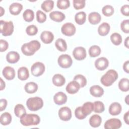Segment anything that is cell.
Masks as SVG:
<instances>
[{
  "mask_svg": "<svg viewBox=\"0 0 129 129\" xmlns=\"http://www.w3.org/2000/svg\"><path fill=\"white\" fill-rule=\"evenodd\" d=\"M128 39H129V37H127L125 40H124V46L127 48H129V46H128Z\"/></svg>",
  "mask_w": 129,
  "mask_h": 129,
  "instance_id": "cell-53",
  "label": "cell"
},
{
  "mask_svg": "<svg viewBox=\"0 0 129 129\" xmlns=\"http://www.w3.org/2000/svg\"><path fill=\"white\" fill-rule=\"evenodd\" d=\"M1 33L4 36L11 35L14 32V25L12 21H5L1 20L0 21Z\"/></svg>",
  "mask_w": 129,
  "mask_h": 129,
  "instance_id": "cell-5",
  "label": "cell"
},
{
  "mask_svg": "<svg viewBox=\"0 0 129 129\" xmlns=\"http://www.w3.org/2000/svg\"><path fill=\"white\" fill-rule=\"evenodd\" d=\"M50 18L53 21L60 22L66 18L65 15L59 11H53L49 14Z\"/></svg>",
  "mask_w": 129,
  "mask_h": 129,
  "instance_id": "cell-19",
  "label": "cell"
},
{
  "mask_svg": "<svg viewBox=\"0 0 129 129\" xmlns=\"http://www.w3.org/2000/svg\"><path fill=\"white\" fill-rule=\"evenodd\" d=\"M6 86V84L5 82L3 81V80L2 79V78H1V89L0 90L2 91L4 89H5Z\"/></svg>",
  "mask_w": 129,
  "mask_h": 129,
  "instance_id": "cell-52",
  "label": "cell"
},
{
  "mask_svg": "<svg viewBox=\"0 0 129 129\" xmlns=\"http://www.w3.org/2000/svg\"><path fill=\"white\" fill-rule=\"evenodd\" d=\"M110 40L113 44L119 45L122 42L121 36L118 33H114L110 36Z\"/></svg>",
  "mask_w": 129,
  "mask_h": 129,
  "instance_id": "cell-38",
  "label": "cell"
},
{
  "mask_svg": "<svg viewBox=\"0 0 129 129\" xmlns=\"http://www.w3.org/2000/svg\"><path fill=\"white\" fill-rule=\"evenodd\" d=\"M110 29V26L109 24L106 22H103L98 27V33L99 35L104 36L109 33Z\"/></svg>",
  "mask_w": 129,
  "mask_h": 129,
  "instance_id": "cell-23",
  "label": "cell"
},
{
  "mask_svg": "<svg viewBox=\"0 0 129 129\" xmlns=\"http://www.w3.org/2000/svg\"><path fill=\"white\" fill-rule=\"evenodd\" d=\"M120 28L124 33L127 34L129 33V21L128 19L122 21L120 24Z\"/></svg>",
  "mask_w": 129,
  "mask_h": 129,
  "instance_id": "cell-45",
  "label": "cell"
},
{
  "mask_svg": "<svg viewBox=\"0 0 129 129\" xmlns=\"http://www.w3.org/2000/svg\"><path fill=\"white\" fill-rule=\"evenodd\" d=\"M0 43H1V44H0L1 52H4V51H5L6 50H7L9 47V44H8V42L5 40L1 39Z\"/></svg>",
  "mask_w": 129,
  "mask_h": 129,
  "instance_id": "cell-47",
  "label": "cell"
},
{
  "mask_svg": "<svg viewBox=\"0 0 129 129\" xmlns=\"http://www.w3.org/2000/svg\"><path fill=\"white\" fill-rule=\"evenodd\" d=\"M26 105L30 110L37 111L43 106V101L41 98L39 97H31L27 99Z\"/></svg>",
  "mask_w": 129,
  "mask_h": 129,
  "instance_id": "cell-4",
  "label": "cell"
},
{
  "mask_svg": "<svg viewBox=\"0 0 129 129\" xmlns=\"http://www.w3.org/2000/svg\"><path fill=\"white\" fill-rule=\"evenodd\" d=\"M101 52V48L98 45H92L90 47L89 49V54L90 56L91 57H95L99 56Z\"/></svg>",
  "mask_w": 129,
  "mask_h": 129,
  "instance_id": "cell-32",
  "label": "cell"
},
{
  "mask_svg": "<svg viewBox=\"0 0 129 129\" xmlns=\"http://www.w3.org/2000/svg\"><path fill=\"white\" fill-rule=\"evenodd\" d=\"M123 69L124 72L126 73H129V61L127 60L124 62L123 65Z\"/></svg>",
  "mask_w": 129,
  "mask_h": 129,
  "instance_id": "cell-50",
  "label": "cell"
},
{
  "mask_svg": "<svg viewBox=\"0 0 129 129\" xmlns=\"http://www.w3.org/2000/svg\"><path fill=\"white\" fill-rule=\"evenodd\" d=\"M2 73L4 77L8 80H13L15 77V71L14 69L10 66L5 67L3 70Z\"/></svg>",
  "mask_w": 129,
  "mask_h": 129,
  "instance_id": "cell-16",
  "label": "cell"
},
{
  "mask_svg": "<svg viewBox=\"0 0 129 129\" xmlns=\"http://www.w3.org/2000/svg\"><path fill=\"white\" fill-rule=\"evenodd\" d=\"M54 7V2L51 0H46L44 1L41 4V9L45 12H49Z\"/></svg>",
  "mask_w": 129,
  "mask_h": 129,
  "instance_id": "cell-33",
  "label": "cell"
},
{
  "mask_svg": "<svg viewBox=\"0 0 129 129\" xmlns=\"http://www.w3.org/2000/svg\"><path fill=\"white\" fill-rule=\"evenodd\" d=\"M73 55L74 58L77 60H82L86 57V50L83 47H77L74 49Z\"/></svg>",
  "mask_w": 129,
  "mask_h": 129,
  "instance_id": "cell-11",
  "label": "cell"
},
{
  "mask_svg": "<svg viewBox=\"0 0 129 129\" xmlns=\"http://www.w3.org/2000/svg\"><path fill=\"white\" fill-rule=\"evenodd\" d=\"M128 117H129V111H127L123 116V119L125 121V122L127 124H129V119H128Z\"/></svg>",
  "mask_w": 129,
  "mask_h": 129,
  "instance_id": "cell-51",
  "label": "cell"
},
{
  "mask_svg": "<svg viewBox=\"0 0 129 129\" xmlns=\"http://www.w3.org/2000/svg\"><path fill=\"white\" fill-rule=\"evenodd\" d=\"M93 111L95 113H100L104 111L105 106L103 102L100 101H97L93 103Z\"/></svg>",
  "mask_w": 129,
  "mask_h": 129,
  "instance_id": "cell-37",
  "label": "cell"
},
{
  "mask_svg": "<svg viewBox=\"0 0 129 129\" xmlns=\"http://www.w3.org/2000/svg\"><path fill=\"white\" fill-rule=\"evenodd\" d=\"M14 112L17 117L20 118L22 115L26 113V110L22 104H18L14 108Z\"/></svg>",
  "mask_w": 129,
  "mask_h": 129,
  "instance_id": "cell-35",
  "label": "cell"
},
{
  "mask_svg": "<svg viewBox=\"0 0 129 129\" xmlns=\"http://www.w3.org/2000/svg\"><path fill=\"white\" fill-rule=\"evenodd\" d=\"M29 77L28 69L25 67H22L18 70V78L21 81L27 80Z\"/></svg>",
  "mask_w": 129,
  "mask_h": 129,
  "instance_id": "cell-26",
  "label": "cell"
},
{
  "mask_svg": "<svg viewBox=\"0 0 129 129\" xmlns=\"http://www.w3.org/2000/svg\"><path fill=\"white\" fill-rule=\"evenodd\" d=\"M120 12L122 14L125 16H129V6L128 5H124L122 6L120 9Z\"/></svg>",
  "mask_w": 129,
  "mask_h": 129,
  "instance_id": "cell-48",
  "label": "cell"
},
{
  "mask_svg": "<svg viewBox=\"0 0 129 129\" xmlns=\"http://www.w3.org/2000/svg\"><path fill=\"white\" fill-rule=\"evenodd\" d=\"M53 101L56 105H62L66 103L67 101V96L62 92H58L54 95Z\"/></svg>",
  "mask_w": 129,
  "mask_h": 129,
  "instance_id": "cell-13",
  "label": "cell"
},
{
  "mask_svg": "<svg viewBox=\"0 0 129 129\" xmlns=\"http://www.w3.org/2000/svg\"><path fill=\"white\" fill-rule=\"evenodd\" d=\"M76 29L75 25L72 23H66L61 28V33L67 36H72L76 33Z\"/></svg>",
  "mask_w": 129,
  "mask_h": 129,
  "instance_id": "cell-8",
  "label": "cell"
},
{
  "mask_svg": "<svg viewBox=\"0 0 129 129\" xmlns=\"http://www.w3.org/2000/svg\"><path fill=\"white\" fill-rule=\"evenodd\" d=\"M59 118L63 121H68L72 118V111L70 108L67 106L60 108L58 110Z\"/></svg>",
  "mask_w": 129,
  "mask_h": 129,
  "instance_id": "cell-10",
  "label": "cell"
},
{
  "mask_svg": "<svg viewBox=\"0 0 129 129\" xmlns=\"http://www.w3.org/2000/svg\"><path fill=\"white\" fill-rule=\"evenodd\" d=\"M122 107L121 105L116 102L111 103L109 107V113L112 115H117L121 111Z\"/></svg>",
  "mask_w": 129,
  "mask_h": 129,
  "instance_id": "cell-17",
  "label": "cell"
},
{
  "mask_svg": "<svg viewBox=\"0 0 129 129\" xmlns=\"http://www.w3.org/2000/svg\"><path fill=\"white\" fill-rule=\"evenodd\" d=\"M23 17L26 22H32L34 18V12L31 9H27L23 13Z\"/></svg>",
  "mask_w": 129,
  "mask_h": 129,
  "instance_id": "cell-36",
  "label": "cell"
},
{
  "mask_svg": "<svg viewBox=\"0 0 129 129\" xmlns=\"http://www.w3.org/2000/svg\"><path fill=\"white\" fill-rule=\"evenodd\" d=\"M90 93L94 97H100L104 94V90L99 85H93L90 88Z\"/></svg>",
  "mask_w": 129,
  "mask_h": 129,
  "instance_id": "cell-18",
  "label": "cell"
},
{
  "mask_svg": "<svg viewBox=\"0 0 129 129\" xmlns=\"http://www.w3.org/2000/svg\"><path fill=\"white\" fill-rule=\"evenodd\" d=\"M20 59L19 54L14 51H11L8 52L6 55L7 61L10 63H15L17 62Z\"/></svg>",
  "mask_w": 129,
  "mask_h": 129,
  "instance_id": "cell-20",
  "label": "cell"
},
{
  "mask_svg": "<svg viewBox=\"0 0 129 129\" xmlns=\"http://www.w3.org/2000/svg\"><path fill=\"white\" fill-rule=\"evenodd\" d=\"M122 125L120 119L116 118H110L106 121L104 127L105 129H118Z\"/></svg>",
  "mask_w": 129,
  "mask_h": 129,
  "instance_id": "cell-9",
  "label": "cell"
},
{
  "mask_svg": "<svg viewBox=\"0 0 129 129\" xmlns=\"http://www.w3.org/2000/svg\"><path fill=\"white\" fill-rule=\"evenodd\" d=\"M52 81L53 85L57 87L62 86L66 83L65 78L59 74H55L52 77Z\"/></svg>",
  "mask_w": 129,
  "mask_h": 129,
  "instance_id": "cell-22",
  "label": "cell"
},
{
  "mask_svg": "<svg viewBox=\"0 0 129 129\" xmlns=\"http://www.w3.org/2000/svg\"><path fill=\"white\" fill-rule=\"evenodd\" d=\"M101 20L100 15L96 12H91L88 16V20L90 24L92 25H96L100 23Z\"/></svg>",
  "mask_w": 129,
  "mask_h": 129,
  "instance_id": "cell-24",
  "label": "cell"
},
{
  "mask_svg": "<svg viewBox=\"0 0 129 129\" xmlns=\"http://www.w3.org/2000/svg\"><path fill=\"white\" fill-rule=\"evenodd\" d=\"M45 71V66L41 62H36L33 63L31 67V72L32 75L38 77L42 75Z\"/></svg>",
  "mask_w": 129,
  "mask_h": 129,
  "instance_id": "cell-7",
  "label": "cell"
},
{
  "mask_svg": "<svg viewBox=\"0 0 129 129\" xmlns=\"http://www.w3.org/2000/svg\"><path fill=\"white\" fill-rule=\"evenodd\" d=\"M56 5L58 9L65 10L70 7V2L69 0H58Z\"/></svg>",
  "mask_w": 129,
  "mask_h": 129,
  "instance_id": "cell-41",
  "label": "cell"
},
{
  "mask_svg": "<svg viewBox=\"0 0 129 129\" xmlns=\"http://www.w3.org/2000/svg\"><path fill=\"white\" fill-rule=\"evenodd\" d=\"M93 103L91 102H86L81 106L82 111L86 116L93 111Z\"/></svg>",
  "mask_w": 129,
  "mask_h": 129,
  "instance_id": "cell-28",
  "label": "cell"
},
{
  "mask_svg": "<svg viewBox=\"0 0 129 129\" xmlns=\"http://www.w3.org/2000/svg\"><path fill=\"white\" fill-rule=\"evenodd\" d=\"M7 106V100L6 99H0V111H2L5 110Z\"/></svg>",
  "mask_w": 129,
  "mask_h": 129,
  "instance_id": "cell-49",
  "label": "cell"
},
{
  "mask_svg": "<svg viewBox=\"0 0 129 129\" xmlns=\"http://www.w3.org/2000/svg\"><path fill=\"white\" fill-rule=\"evenodd\" d=\"M58 64L59 66L64 69L70 68L73 63V60L71 57L67 54L60 55L57 59Z\"/></svg>",
  "mask_w": 129,
  "mask_h": 129,
  "instance_id": "cell-6",
  "label": "cell"
},
{
  "mask_svg": "<svg viewBox=\"0 0 129 129\" xmlns=\"http://www.w3.org/2000/svg\"><path fill=\"white\" fill-rule=\"evenodd\" d=\"M56 49L61 52L66 51L67 49V44L66 41L62 38H58L55 42Z\"/></svg>",
  "mask_w": 129,
  "mask_h": 129,
  "instance_id": "cell-29",
  "label": "cell"
},
{
  "mask_svg": "<svg viewBox=\"0 0 129 129\" xmlns=\"http://www.w3.org/2000/svg\"><path fill=\"white\" fill-rule=\"evenodd\" d=\"M102 14L106 17H110L114 13V9L110 5H105L102 9Z\"/></svg>",
  "mask_w": 129,
  "mask_h": 129,
  "instance_id": "cell-40",
  "label": "cell"
},
{
  "mask_svg": "<svg viewBox=\"0 0 129 129\" xmlns=\"http://www.w3.org/2000/svg\"><path fill=\"white\" fill-rule=\"evenodd\" d=\"M23 10V6L18 3L12 4L9 7L10 13L13 15H19Z\"/></svg>",
  "mask_w": 129,
  "mask_h": 129,
  "instance_id": "cell-21",
  "label": "cell"
},
{
  "mask_svg": "<svg viewBox=\"0 0 129 129\" xmlns=\"http://www.w3.org/2000/svg\"><path fill=\"white\" fill-rule=\"evenodd\" d=\"M109 61L108 59L104 57H101L97 58L95 61V68L99 71L105 70L108 66Z\"/></svg>",
  "mask_w": 129,
  "mask_h": 129,
  "instance_id": "cell-12",
  "label": "cell"
},
{
  "mask_svg": "<svg viewBox=\"0 0 129 129\" xmlns=\"http://www.w3.org/2000/svg\"><path fill=\"white\" fill-rule=\"evenodd\" d=\"M41 45L37 40H32L28 43H24L21 47L22 53L27 56L33 55L36 51H38L40 48Z\"/></svg>",
  "mask_w": 129,
  "mask_h": 129,
  "instance_id": "cell-1",
  "label": "cell"
},
{
  "mask_svg": "<svg viewBox=\"0 0 129 129\" xmlns=\"http://www.w3.org/2000/svg\"><path fill=\"white\" fill-rule=\"evenodd\" d=\"M75 115L76 118L79 119H83L86 117V116L83 113L81 106H79L76 108L75 111Z\"/></svg>",
  "mask_w": 129,
  "mask_h": 129,
  "instance_id": "cell-46",
  "label": "cell"
},
{
  "mask_svg": "<svg viewBox=\"0 0 129 129\" xmlns=\"http://www.w3.org/2000/svg\"><path fill=\"white\" fill-rule=\"evenodd\" d=\"M86 20V14L84 12H79L75 16L76 23L78 25H83L85 23Z\"/></svg>",
  "mask_w": 129,
  "mask_h": 129,
  "instance_id": "cell-31",
  "label": "cell"
},
{
  "mask_svg": "<svg viewBox=\"0 0 129 129\" xmlns=\"http://www.w3.org/2000/svg\"><path fill=\"white\" fill-rule=\"evenodd\" d=\"M81 88L80 84L75 80L70 82L66 86L67 92L70 94H74L78 92Z\"/></svg>",
  "mask_w": 129,
  "mask_h": 129,
  "instance_id": "cell-14",
  "label": "cell"
},
{
  "mask_svg": "<svg viewBox=\"0 0 129 129\" xmlns=\"http://www.w3.org/2000/svg\"><path fill=\"white\" fill-rule=\"evenodd\" d=\"M12 121V116L8 112H5L1 114L0 117V122L3 125L9 124Z\"/></svg>",
  "mask_w": 129,
  "mask_h": 129,
  "instance_id": "cell-30",
  "label": "cell"
},
{
  "mask_svg": "<svg viewBox=\"0 0 129 129\" xmlns=\"http://www.w3.org/2000/svg\"><path fill=\"white\" fill-rule=\"evenodd\" d=\"M21 123L24 126H31L38 125L40 121L39 115L36 114L25 113L20 117Z\"/></svg>",
  "mask_w": 129,
  "mask_h": 129,
  "instance_id": "cell-2",
  "label": "cell"
},
{
  "mask_svg": "<svg viewBox=\"0 0 129 129\" xmlns=\"http://www.w3.org/2000/svg\"><path fill=\"white\" fill-rule=\"evenodd\" d=\"M118 74L114 70H109L105 74H104L100 79L101 84L106 86L109 87L117 79Z\"/></svg>",
  "mask_w": 129,
  "mask_h": 129,
  "instance_id": "cell-3",
  "label": "cell"
},
{
  "mask_svg": "<svg viewBox=\"0 0 129 129\" xmlns=\"http://www.w3.org/2000/svg\"><path fill=\"white\" fill-rule=\"evenodd\" d=\"M5 13V10L2 7H0V17H2Z\"/></svg>",
  "mask_w": 129,
  "mask_h": 129,
  "instance_id": "cell-54",
  "label": "cell"
},
{
  "mask_svg": "<svg viewBox=\"0 0 129 129\" xmlns=\"http://www.w3.org/2000/svg\"><path fill=\"white\" fill-rule=\"evenodd\" d=\"M119 89L123 92H127L129 90V80L127 78L121 79L118 83Z\"/></svg>",
  "mask_w": 129,
  "mask_h": 129,
  "instance_id": "cell-34",
  "label": "cell"
},
{
  "mask_svg": "<svg viewBox=\"0 0 129 129\" xmlns=\"http://www.w3.org/2000/svg\"><path fill=\"white\" fill-rule=\"evenodd\" d=\"M74 80H75L80 84L81 88L85 87L87 84L86 78L83 75L81 74L76 75L74 78Z\"/></svg>",
  "mask_w": 129,
  "mask_h": 129,
  "instance_id": "cell-39",
  "label": "cell"
},
{
  "mask_svg": "<svg viewBox=\"0 0 129 129\" xmlns=\"http://www.w3.org/2000/svg\"><path fill=\"white\" fill-rule=\"evenodd\" d=\"M128 96H129V95H127L126 96L125 98V103H126L127 105H128Z\"/></svg>",
  "mask_w": 129,
  "mask_h": 129,
  "instance_id": "cell-55",
  "label": "cell"
},
{
  "mask_svg": "<svg viewBox=\"0 0 129 129\" xmlns=\"http://www.w3.org/2000/svg\"><path fill=\"white\" fill-rule=\"evenodd\" d=\"M46 20V15L42 11L38 10L36 12V20L40 23H44Z\"/></svg>",
  "mask_w": 129,
  "mask_h": 129,
  "instance_id": "cell-43",
  "label": "cell"
},
{
  "mask_svg": "<svg viewBox=\"0 0 129 129\" xmlns=\"http://www.w3.org/2000/svg\"><path fill=\"white\" fill-rule=\"evenodd\" d=\"M26 33L29 36H34L38 32L37 27L34 25H29L26 29Z\"/></svg>",
  "mask_w": 129,
  "mask_h": 129,
  "instance_id": "cell-42",
  "label": "cell"
},
{
  "mask_svg": "<svg viewBox=\"0 0 129 129\" xmlns=\"http://www.w3.org/2000/svg\"><path fill=\"white\" fill-rule=\"evenodd\" d=\"M25 91L29 94H32L36 92L38 90V85L33 82L27 83L24 87Z\"/></svg>",
  "mask_w": 129,
  "mask_h": 129,
  "instance_id": "cell-27",
  "label": "cell"
},
{
  "mask_svg": "<svg viewBox=\"0 0 129 129\" xmlns=\"http://www.w3.org/2000/svg\"><path fill=\"white\" fill-rule=\"evenodd\" d=\"M73 6L76 10L83 9L85 6V0H74Z\"/></svg>",
  "mask_w": 129,
  "mask_h": 129,
  "instance_id": "cell-44",
  "label": "cell"
},
{
  "mask_svg": "<svg viewBox=\"0 0 129 129\" xmlns=\"http://www.w3.org/2000/svg\"><path fill=\"white\" fill-rule=\"evenodd\" d=\"M89 124L93 127H97L99 126L102 122L101 116L98 114L92 115L89 119Z\"/></svg>",
  "mask_w": 129,
  "mask_h": 129,
  "instance_id": "cell-25",
  "label": "cell"
},
{
  "mask_svg": "<svg viewBox=\"0 0 129 129\" xmlns=\"http://www.w3.org/2000/svg\"><path fill=\"white\" fill-rule=\"evenodd\" d=\"M41 40L45 44H49L54 39V35L52 32L48 31H43L40 35Z\"/></svg>",
  "mask_w": 129,
  "mask_h": 129,
  "instance_id": "cell-15",
  "label": "cell"
}]
</instances>
